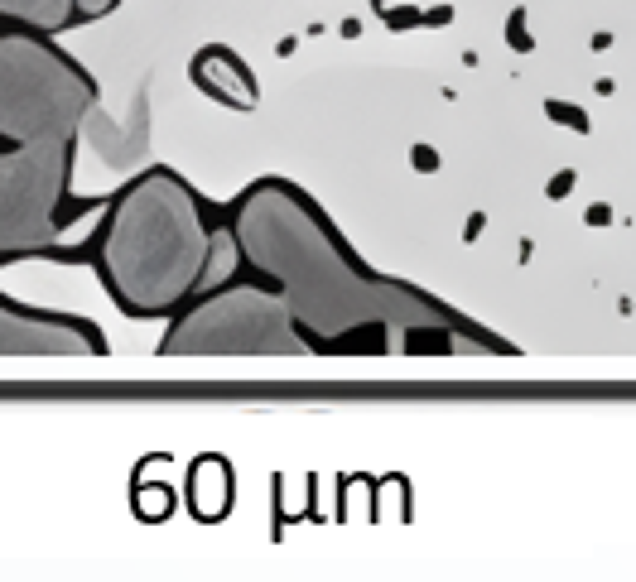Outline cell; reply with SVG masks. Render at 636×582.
Instances as JSON below:
<instances>
[{
	"label": "cell",
	"mask_w": 636,
	"mask_h": 582,
	"mask_svg": "<svg viewBox=\"0 0 636 582\" xmlns=\"http://www.w3.org/2000/svg\"><path fill=\"white\" fill-rule=\"evenodd\" d=\"M236 245L289 303L294 322L313 337H342L352 327H424L439 308L415 289H400L361 269L323 222V212L289 183H256L232 212Z\"/></svg>",
	"instance_id": "1"
},
{
	"label": "cell",
	"mask_w": 636,
	"mask_h": 582,
	"mask_svg": "<svg viewBox=\"0 0 636 582\" xmlns=\"http://www.w3.org/2000/svg\"><path fill=\"white\" fill-rule=\"evenodd\" d=\"M208 217L193 188L169 169H150L121 188L97 236V274L107 293L136 317L174 313L212 274Z\"/></svg>",
	"instance_id": "2"
},
{
	"label": "cell",
	"mask_w": 636,
	"mask_h": 582,
	"mask_svg": "<svg viewBox=\"0 0 636 582\" xmlns=\"http://www.w3.org/2000/svg\"><path fill=\"white\" fill-rule=\"evenodd\" d=\"M97 111V82L39 29L0 25V145H73Z\"/></svg>",
	"instance_id": "3"
},
{
	"label": "cell",
	"mask_w": 636,
	"mask_h": 582,
	"mask_svg": "<svg viewBox=\"0 0 636 582\" xmlns=\"http://www.w3.org/2000/svg\"><path fill=\"white\" fill-rule=\"evenodd\" d=\"M160 351L212 356V351H299V322L284 293L265 284H222L169 322Z\"/></svg>",
	"instance_id": "4"
},
{
	"label": "cell",
	"mask_w": 636,
	"mask_h": 582,
	"mask_svg": "<svg viewBox=\"0 0 636 582\" xmlns=\"http://www.w3.org/2000/svg\"><path fill=\"white\" fill-rule=\"evenodd\" d=\"M73 178V145H5L0 150V260L39 250L58 236V212Z\"/></svg>",
	"instance_id": "5"
},
{
	"label": "cell",
	"mask_w": 636,
	"mask_h": 582,
	"mask_svg": "<svg viewBox=\"0 0 636 582\" xmlns=\"http://www.w3.org/2000/svg\"><path fill=\"white\" fill-rule=\"evenodd\" d=\"M83 351L92 356L107 351L92 322L0 298V356H83Z\"/></svg>",
	"instance_id": "6"
},
{
	"label": "cell",
	"mask_w": 636,
	"mask_h": 582,
	"mask_svg": "<svg viewBox=\"0 0 636 582\" xmlns=\"http://www.w3.org/2000/svg\"><path fill=\"white\" fill-rule=\"evenodd\" d=\"M121 0H0V25L39 29V34H63L111 15Z\"/></svg>",
	"instance_id": "7"
},
{
	"label": "cell",
	"mask_w": 636,
	"mask_h": 582,
	"mask_svg": "<svg viewBox=\"0 0 636 582\" xmlns=\"http://www.w3.org/2000/svg\"><path fill=\"white\" fill-rule=\"evenodd\" d=\"M193 515L198 520H222L227 505H232V472L222 457H203L193 467Z\"/></svg>",
	"instance_id": "8"
},
{
	"label": "cell",
	"mask_w": 636,
	"mask_h": 582,
	"mask_svg": "<svg viewBox=\"0 0 636 582\" xmlns=\"http://www.w3.org/2000/svg\"><path fill=\"white\" fill-rule=\"evenodd\" d=\"M569 183H574V174H564V178H554V188H550V193H554V198H564V193H569Z\"/></svg>",
	"instance_id": "9"
}]
</instances>
